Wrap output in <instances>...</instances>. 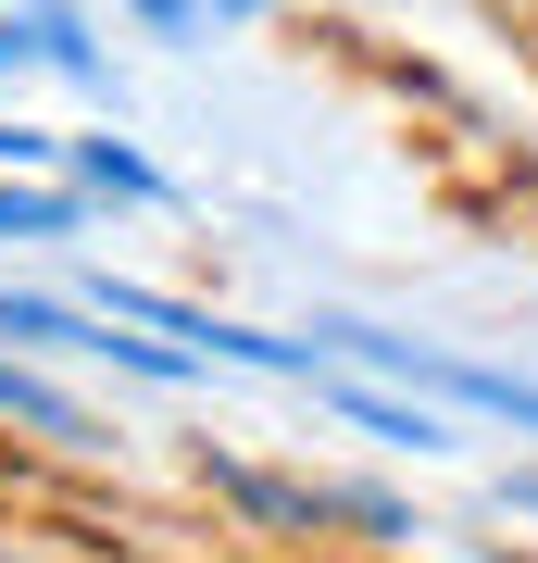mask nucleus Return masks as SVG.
I'll use <instances>...</instances> for the list:
<instances>
[{"instance_id": "1", "label": "nucleus", "mask_w": 538, "mask_h": 563, "mask_svg": "<svg viewBox=\"0 0 538 563\" xmlns=\"http://www.w3.org/2000/svg\"><path fill=\"white\" fill-rule=\"evenodd\" d=\"M314 351H339V363H388V376L439 388V401H476V413L538 426V388H526V376H488V363H451V351H414V339H376V325H314Z\"/></svg>"}, {"instance_id": "2", "label": "nucleus", "mask_w": 538, "mask_h": 563, "mask_svg": "<svg viewBox=\"0 0 538 563\" xmlns=\"http://www.w3.org/2000/svg\"><path fill=\"white\" fill-rule=\"evenodd\" d=\"M0 339H39V351H76V363H125V376H188V351H163V339H113V313H63V301H13L0 288Z\"/></svg>"}, {"instance_id": "3", "label": "nucleus", "mask_w": 538, "mask_h": 563, "mask_svg": "<svg viewBox=\"0 0 538 563\" xmlns=\"http://www.w3.org/2000/svg\"><path fill=\"white\" fill-rule=\"evenodd\" d=\"M0 426H25V439H51V451H88V413L63 401L51 376H25V363H0Z\"/></svg>"}, {"instance_id": "4", "label": "nucleus", "mask_w": 538, "mask_h": 563, "mask_svg": "<svg viewBox=\"0 0 538 563\" xmlns=\"http://www.w3.org/2000/svg\"><path fill=\"white\" fill-rule=\"evenodd\" d=\"M326 401H339V413L363 426V439H388V451H439V439H451V426L426 413V401H388V388H363V376H339Z\"/></svg>"}, {"instance_id": "5", "label": "nucleus", "mask_w": 538, "mask_h": 563, "mask_svg": "<svg viewBox=\"0 0 538 563\" xmlns=\"http://www.w3.org/2000/svg\"><path fill=\"white\" fill-rule=\"evenodd\" d=\"M226 25H263V0H139V38H176V51L226 38Z\"/></svg>"}, {"instance_id": "6", "label": "nucleus", "mask_w": 538, "mask_h": 563, "mask_svg": "<svg viewBox=\"0 0 538 563\" xmlns=\"http://www.w3.org/2000/svg\"><path fill=\"white\" fill-rule=\"evenodd\" d=\"M0 239H76V188L13 176V188H0Z\"/></svg>"}, {"instance_id": "7", "label": "nucleus", "mask_w": 538, "mask_h": 563, "mask_svg": "<svg viewBox=\"0 0 538 563\" xmlns=\"http://www.w3.org/2000/svg\"><path fill=\"white\" fill-rule=\"evenodd\" d=\"M76 163H88V188H113V201H163V176H151V163L125 151V139H88Z\"/></svg>"}, {"instance_id": "8", "label": "nucleus", "mask_w": 538, "mask_h": 563, "mask_svg": "<svg viewBox=\"0 0 538 563\" xmlns=\"http://www.w3.org/2000/svg\"><path fill=\"white\" fill-rule=\"evenodd\" d=\"M39 163H51V139H39V125H0V176H39Z\"/></svg>"}, {"instance_id": "9", "label": "nucleus", "mask_w": 538, "mask_h": 563, "mask_svg": "<svg viewBox=\"0 0 538 563\" xmlns=\"http://www.w3.org/2000/svg\"><path fill=\"white\" fill-rule=\"evenodd\" d=\"M501 501H514V514H538V463H526V476H514V488H501Z\"/></svg>"}]
</instances>
